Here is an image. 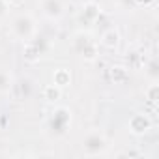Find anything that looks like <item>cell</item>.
<instances>
[{
	"instance_id": "277c9868",
	"label": "cell",
	"mask_w": 159,
	"mask_h": 159,
	"mask_svg": "<svg viewBox=\"0 0 159 159\" xmlns=\"http://www.w3.org/2000/svg\"><path fill=\"white\" fill-rule=\"evenodd\" d=\"M49 2H51V6L43 4V10H45L49 15H58V13H60V10H62V4H60V0H49Z\"/></svg>"
},
{
	"instance_id": "ba28073f",
	"label": "cell",
	"mask_w": 159,
	"mask_h": 159,
	"mask_svg": "<svg viewBox=\"0 0 159 159\" xmlns=\"http://www.w3.org/2000/svg\"><path fill=\"white\" fill-rule=\"evenodd\" d=\"M155 92H157V88L153 86V88L150 90V99H152V101H153V98H155Z\"/></svg>"
},
{
	"instance_id": "7a4b0ae2",
	"label": "cell",
	"mask_w": 159,
	"mask_h": 159,
	"mask_svg": "<svg viewBox=\"0 0 159 159\" xmlns=\"http://www.w3.org/2000/svg\"><path fill=\"white\" fill-rule=\"evenodd\" d=\"M148 127H150V122H148L144 116H140V114L131 120V129H133L135 133H144Z\"/></svg>"
},
{
	"instance_id": "6da1fadb",
	"label": "cell",
	"mask_w": 159,
	"mask_h": 159,
	"mask_svg": "<svg viewBox=\"0 0 159 159\" xmlns=\"http://www.w3.org/2000/svg\"><path fill=\"white\" fill-rule=\"evenodd\" d=\"M13 28H15V32H17L19 38H28V36L34 32V21H32L30 17H19V19L15 21Z\"/></svg>"
},
{
	"instance_id": "9c48e42d",
	"label": "cell",
	"mask_w": 159,
	"mask_h": 159,
	"mask_svg": "<svg viewBox=\"0 0 159 159\" xmlns=\"http://www.w3.org/2000/svg\"><path fill=\"white\" fill-rule=\"evenodd\" d=\"M4 2H10V4H11V2H15V0H4Z\"/></svg>"
},
{
	"instance_id": "8992f818",
	"label": "cell",
	"mask_w": 159,
	"mask_h": 159,
	"mask_svg": "<svg viewBox=\"0 0 159 159\" xmlns=\"http://www.w3.org/2000/svg\"><path fill=\"white\" fill-rule=\"evenodd\" d=\"M58 96H60L58 88H54V86H47L45 88V98L47 99H58Z\"/></svg>"
},
{
	"instance_id": "52a82bcc",
	"label": "cell",
	"mask_w": 159,
	"mask_h": 159,
	"mask_svg": "<svg viewBox=\"0 0 159 159\" xmlns=\"http://www.w3.org/2000/svg\"><path fill=\"white\" fill-rule=\"evenodd\" d=\"M8 86V77H6V73H0V90H4Z\"/></svg>"
},
{
	"instance_id": "3957f363",
	"label": "cell",
	"mask_w": 159,
	"mask_h": 159,
	"mask_svg": "<svg viewBox=\"0 0 159 159\" xmlns=\"http://www.w3.org/2000/svg\"><path fill=\"white\" fill-rule=\"evenodd\" d=\"M54 84H56V86H66V84H69V73L64 71V69L56 71V73H54Z\"/></svg>"
},
{
	"instance_id": "5b68a950",
	"label": "cell",
	"mask_w": 159,
	"mask_h": 159,
	"mask_svg": "<svg viewBox=\"0 0 159 159\" xmlns=\"http://www.w3.org/2000/svg\"><path fill=\"white\" fill-rule=\"evenodd\" d=\"M103 43H105L107 47H114V45L118 43V34H116V32H107V34L103 36Z\"/></svg>"
}]
</instances>
